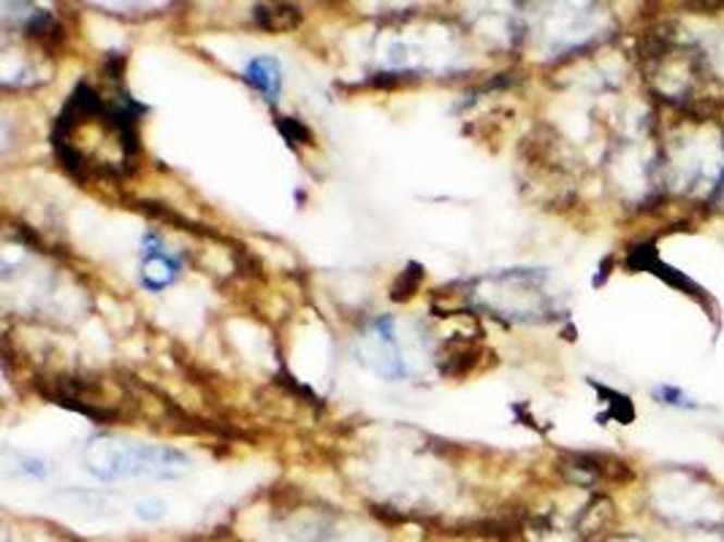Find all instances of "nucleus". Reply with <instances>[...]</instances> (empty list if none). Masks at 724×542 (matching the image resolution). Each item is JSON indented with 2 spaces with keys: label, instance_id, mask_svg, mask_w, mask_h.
<instances>
[{
  "label": "nucleus",
  "instance_id": "obj_8",
  "mask_svg": "<svg viewBox=\"0 0 724 542\" xmlns=\"http://www.w3.org/2000/svg\"><path fill=\"white\" fill-rule=\"evenodd\" d=\"M280 128H283L285 134L293 138V141H296V136L298 138H309L307 128H302V125H293V120H283V123H280Z\"/></svg>",
  "mask_w": 724,
  "mask_h": 542
},
{
  "label": "nucleus",
  "instance_id": "obj_5",
  "mask_svg": "<svg viewBox=\"0 0 724 542\" xmlns=\"http://www.w3.org/2000/svg\"><path fill=\"white\" fill-rule=\"evenodd\" d=\"M258 22H261L267 30L278 33V30H291V22H285V16L289 20H298V11L293 9V5H258Z\"/></svg>",
  "mask_w": 724,
  "mask_h": 542
},
{
  "label": "nucleus",
  "instance_id": "obj_2",
  "mask_svg": "<svg viewBox=\"0 0 724 542\" xmlns=\"http://www.w3.org/2000/svg\"><path fill=\"white\" fill-rule=\"evenodd\" d=\"M361 361L372 369L378 378L383 380H402L407 374V364L402 358L400 340L394 334V320L383 318L372 325L367 336H364L361 347Z\"/></svg>",
  "mask_w": 724,
  "mask_h": 542
},
{
  "label": "nucleus",
  "instance_id": "obj_4",
  "mask_svg": "<svg viewBox=\"0 0 724 542\" xmlns=\"http://www.w3.org/2000/svg\"><path fill=\"white\" fill-rule=\"evenodd\" d=\"M247 82L256 87L258 93L269 98V101H278L280 87H283V74H280V63L274 58H256L245 69Z\"/></svg>",
  "mask_w": 724,
  "mask_h": 542
},
{
  "label": "nucleus",
  "instance_id": "obj_7",
  "mask_svg": "<svg viewBox=\"0 0 724 542\" xmlns=\"http://www.w3.org/2000/svg\"><path fill=\"white\" fill-rule=\"evenodd\" d=\"M134 513L142 518V521H160V518L165 516V505L158 500H145V502H136Z\"/></svg>",
  "mask_w": 724,
  "mask_h": 542
},
{
  "label": "nucleus",
  "instance_id": "obj_3",
  "mask_svg": "<svg viewBox=\"0 0 724 542\" xmlns=\"http://www.w3.org/2000/svg\"><path fill=\"white\" fill-rule=\"evenodd\" d=\"M180 258L169 256V252L160 250L158 236H147V250H145V263H142V282H145L147 291H163L180 274Z\"/></svg>",
  "mask_w": 724,
  "mask_h": 542
},
{
  "label": "nucleus",
  "instance_id": "obj_1",
  "mask_svg": "<svg viewBox=\"0 0 724 542\" xmlns=\"http://www.w3.org/2000/svg\"><path fill=\"white\" fill-rule=\"evenodd\" d=\"M85 464L101 480H171L191 469V458L182 451H176V447L145 445V442L120 440V436H98V440H93L90 447H87Z\"/></svg>",
  "mask_w": 724,
  "mask_h": 542
},
{
  "label": "nucleus",
  "instance_id": "obj_6",
  "mask_svg": "<svg viewBox=\"0 0 724 542\" xmlns=\"http://www.w3.org/2000/svg\"><path fill=\"white\" fill-rule=\"evenodd\" d=\"M421 276H424V269L418 267V263H410V267L402 271L400 280H396L394 291H391V298H396V301H405V298L418 287Z\"/></svg>",
  "mask_w": 724,
  "mask_h": 542
}]
</instances>
